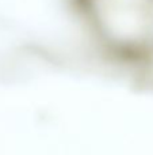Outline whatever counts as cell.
<instances>
[{
  "label": "cell",
  "mask_w": 153,
  "mask_h": 155,
  "mask_svg": "<svg viewBox=\"0 0 153 155\" xmlns=\"http://www.w3.org/2000/svg\"><path fill=\"white\" fill-rule=\"evenodd\" d=\"M95 29L125 51L153 48V0H80Z\"/></svg>",
  "instance_id": "6da1fadb"
}]
</instances>
